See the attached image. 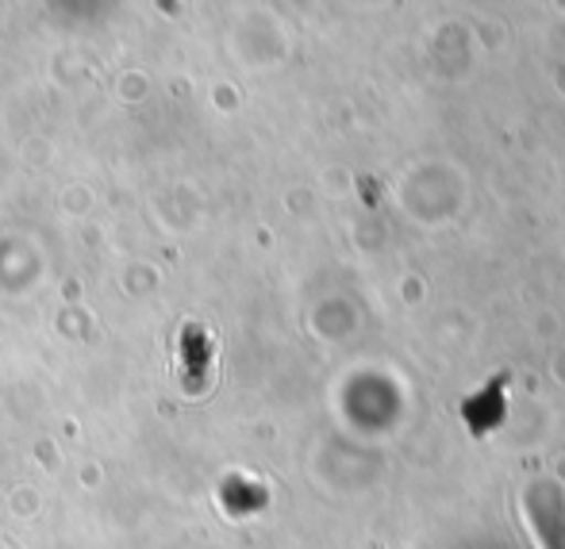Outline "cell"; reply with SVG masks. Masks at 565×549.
I'll use <instances>...</instances> for the list:
<instances>
[{"mask_svg": "<svg viewBox=\"0 0 565 549\" xmlns=\"http://www.w3.org/2000/svg\"><path fill=\"white\" fill-rule=\"evenodd\" d=\"M527 519L543 549H565V496L562 488L539 481L527 488Z\"/></svg>", "mask_w": 565, "mask_h": 549, "instance_id": "obj_1", "label": "cell"}, {"mask_svg": "<svg viewBox=\"0 0 565 549\" xmlns=\"http://www.w3.org/2000/svg\"><path fill=\"white\" fill-rule=\"evenodd\" d=\"M504 373H500L492 385H484L481 392L473 396V400H466V423L473 434H484L492 431V427H500V419H504Z\"/></svg>", "mask_w": 565, "mask_h": 549, "instance_id": "obj_2", "label": "cell"}]
</instances>
